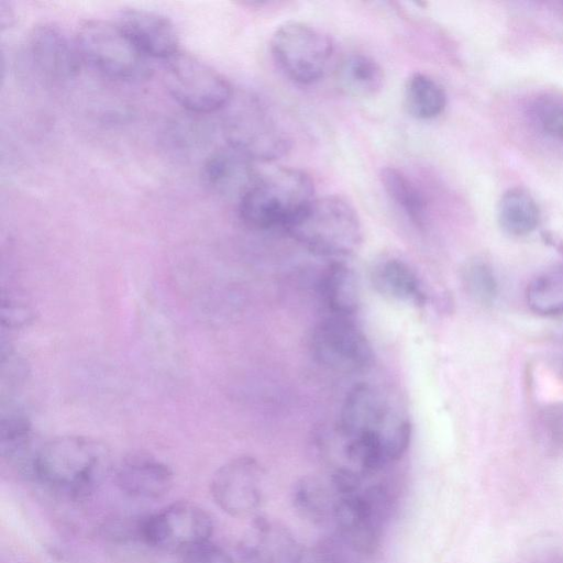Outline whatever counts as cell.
Wrapping results in <instances>:
<instances>
[{
  "label": "cell",
  "mask_w": 563,
  "mask_h": 563,
  "mask_svg": "<svg viewBox=\"0 0 563 563\" xmlns=\"http://www.w3.org/2000/svg\"><path fill=\"white\" fill-rule=\"evenodd\" d=\"M180 559L181 563H234L231 555L210 540L185 551Z\"/></svg>",
  "instance_id": "obj_29"
},
{
  "label": "cell",
  "mask_w": 563,
  "mask_h": 563,
  "mask_svg": "<svg viewBox=\"0 0 563 563\" xmlns=\"http://www.w3.org/2000/svg\"><path fill=\"white\" fill-rule=\"evenodd\" d=\"M340 87L354 97H373L384 85V71L371 56L354 53L346 56L338 68Z\"/></svg>",
  "instance_id": "obj_20"
},
{
  "label": "cell",
  "mask_w": 563,
  "mask_h": 563,
  "mask_svg": "<svg viewBox=\"0 0 563 563\" xmlns=\"http://www.w3.org/2000/svg\"><path fill=\"white\" fill-rule=\"evenodd\" d=\"M163 78L169 95L190 112L220 110L233 97L232 86L221 73L199 57L181 51L165 60Z\"/></svg>",
  "instance_id": "obj_6"
},
{
  "label": "cell",
  "mask_w": 563,
  "mask_h": 563,
  "mask_svg": "<svg viewBox=\"0 0 563 563\" xmlns=\"http://www.w3.org/2000/svg\"><path fill=\"white\" fill-rule=\"evenodd\" d=\"M251 161L230 145L214 151L203 165V179L217 194L236 198L247 190L257 176Z\"/></svg>",
  "instance_id": "obj_17"
},
{
  "label": "cell",
  "mask_w": 563,
  "mask_h": 563,
  "mask_svg": "<svg viewBox=\"0 0 563 563\" xmlns=\"http://www.w3.org/2000/svg\"><path fill=\"white\" fill-rule=\"evenodd\" d=\"M264 471L256 459L236 456L212 475L210 492L214 503L228 515L244 518L253 515L263 500Z\"/></svg>",
  "instance_id": "obj_11"
},
{
  "label": "cell",
  "mask_w": 563,
  "mask_h": 563,
  "mask_svg": "<svg viewBox=\"0 0 563 563\" xmlns=\"http://www.w3.org/2000/svg\"><path fill=\"white\" fill-rule=\"evenodd\" d=\"M333 547L322 544L319 550L313 554V562L311 563H341V559L335 555Z\"/></svg>",
  "instance_id": "obj_32"
},
{
  "label": "cell",
  "mask_w": 563,
  "mask_h": 563,
  "mask_svg": "<svg viewBox=\"0 0 563 563\" xmlns=\"http://www.w3.org/2000/svg\"><path fill=\"white\" fill-rule=\"evenodd\" d=\"M115 483L128 496L153 500L164 497L174 484L172 468L148 453H131L115 471Z\"/></svg>",
  "instance_id": "obj_16"
},
{
  "label": "cell",
  "mask_w": 563,
  "mask_h": 563,
  "mask_svg": "<svg viewBox=\"0 0 563 563\" xmlns=\"http://www.w3.org/2000/svg\"><path fill=\"white\" fill-rule=\"evenodd\" d=\"M391 504L390 492L382 484L336 496L333 521L341 538L357 552H375Z\"/></svg>",
  "instance_id": "obj_7"
},
{
  "label": "cell",
  "mask_w": 563,
  "mask_h": 563,
  "mask_svg": "<svg viewBox=\"0 0 563 563\" xmlns=\"http://www.w3.org/2000/svg\"><path fill=\"white\" fill-rule=\"evenodd\" d=\"M534 437L547 455L558 456L563 453V402L545 406L538 412Z\"/></svg>",
  "instance_id": "obj_27"
},
{
  "label": "cell",
  "mask_w": 563,
  "mask_h": 563,
  "mask_svg": "<svg viewBox=\"0 0 563 563\" xmlns=\"http://www.w3.org/2000/svg\"><path fill=\"white\" fill-rule=\"evenodd\" d=\"M32 318L31 310L18 301L10 299L2 300L1 306V323L2 327L16 329L27 323Z\"/></svg>",
  "instance_id": "obj_31"
},
{
  "label": "cell",
  "mask_w": 563,
  "mask_h": 563,
  "mask_svg": "<svg viewBox=\"0 0 563 563\" xmlns=\"http://www.w3.org/2000/svg\"><path fill=\"white\" fill-rule=\"evenodd\" d=\"M466 292L478 303L492 305L498 295V283L492 268L481 260L467 262L462 268Z\"/></svg>",
  "instance_id": "obj_28"
},
{
  "label": "cell",
  "mask_w": 563,
  "mask_h": 563,
  "mask_svg": "<svg viewBox=\"0 0 563 563\" xmlns=\"http://www.w3.org/2000/svg\"><path fill=\"white\" fill-rule=\"evenodd\" d=\"M106 445L90 437L67 434L49 439L35 451L31 474L70 498L92 494L109 473Z\"/></svg>",
  "instance_id": "obj_1"
},
{
  "label": "cell",
  "mask_w": 563,
  "mask_h": 563,
  "mask_svg": "<svg viewBox=\"0 0 563 563\" xmlns=\"http://www.w3.org/2000/svg\"><path fill=\"white\" fill-rule=\"evenodd\" d=\"M404 101L411 117L430 120L443 112L446 95L434 79L422 73H413L406 81Z\"/></svg>",
  "instance_id": "obj_23"
},
{
  "label": "cell",
  "mask_w": 563,
  "mask_h": 563,
  "mask_svg": "<svg viewBox=\"0 0 563 563\" xmlns=\"http://www.w3.org/2000/svg\"><path fill=\"white\" fill-rule=\"evenodd\" d=\"M316 198L311 177L292 167L258 173L238 200L241 221L253 230L286 229Z\"/></svg>",
  "instance_id": "obj_2"
},
{
  "label": "cell",
  "mask_w": 563,
  "mask_h": 563,
  "mask_svg": "<svg viewBox=\"0 0 563 563\" xmlns=\"http://www.w3.org/2000/svg\"><path fill=\"white\" fill-rule=\"evenodd\" d=\"M32 434V423L23 412H3L0 421L1 457L9 462H23L26 457L32 466L34 455H29Z\"/></svg>",
  "instance_id": "obj_26"
},
{
  "label": "cell",
  "mask_w": 563,
  "mask_h": 563,
  "mask_svg": "<svg viewBox=\"0 0 563 563\" xmlns=\"http://www.w3.org/2000/svg\"><path fill=\"white\" fill-rule=\"evenodd\" d=\"M374 288L383 296L422 306L427 294L416 272L402 260L387 257L375 264L371 273Z\"/></svg>",
  "instance_id": "obj_18"
},
{
  "label": "cell",
  "mask_w": 563,
  "mask_h": 563,
  "mask_svg": "<svg viewBox=\"0 0 563 563\" xmlns=\"http://www.w3.org/2000/svg\"><path fill=\"white\" fill-rule=\"evenodd\" d=\"M212 531L208 512L187 501L170 504L142 518V544L178 554L209 541Z\"/></svg>",
  "instance_id": "obj_9"
},
{
  "label": "cell",
  "mask_w": 563,
  "mask_h": 563,
  "mask_svg": "<svg viewBox=\"0 0 563 563\" xmlns=\"http://www.w3.org/2000/svg\"><path fill=\"white\" fill-rule=\"evenodd\" d=\"M540 125L543 131L556 139L559 141H563V106L552 102L545 101L540 104L538 108L537 114Z\"/></svg>",
  "instance_id": "obj_30"
},
{
  "label": "cell",
  "mask_w": 563,
  "mask_h": 563,
  "mask_svg": "<svg viewBox=\"0 0 563 563\" xmlns=\"http://www.w3.org/2000/svg\"><path fill=\"white\" fill-rule=\"evenodd\" d=\"M310 347L316 361L334 372H361L374 360L367 336L350 317L331 316L320 320L312 330Z\"/></svg>",
  "instance_id": "obj_10"
},
{
  "label": "cell",
  "mask_w": 563,
  "mask_h": 563,
  "mask_svg": "<svg viewBox=\"0 0 563 563\" xmlns=\"http://www.w3.org/2000/svg\"><path fill=\"white\" fill-rule=\"evenodd\" d=\"M319 291L333 316L350 317L360 305V290L355 273L343 262H333L322 272Z\"/></svg>",
  "instance_id": "obj_19"
},
{
  "label": "cell",
  "mask_w": 563,
  "mask_h": 563,
  "mask_svg": "<svg viewBox=\"0 0 563 563\" xmlns=\"http://www.w3.org/2000/svg\"><path fill=\"white\" fill-rule=\"evenodd\" d=\"M26 52L38 75L52 81L76 77L84 60L76 38L71 40L53 23H42L32 29Z\"/></svg>",
  "instance_id": "obj_13"
},
{
  "label": "cell",
  "mask_w": 563,
  "mask_h": 563,
  "mask_svg": "<svg viewBox=\"0 0 563 563\" xmlns=\"http://www.w3.org/2000/svg\"><path fill=\"white\" fill-rule=\"evenodd\" d=\"M382 185L407 218L419 228H423L427 219V202L418 187L401 170L386 167L380 173Z\"/></svg>",
  "instance_id": "obj_24"
},
{
  "label": "cell",
  "mask_w": 563,
  "mask_h": 563,
  "mask_svg": "<svg viewBox=\"0 0 563 563\" xmlns=\"http://www.w3.org/2000/svg\"><path fill=\"white\" fill-rule=\"evenodd\" d=\"M408 421L395 412L373 386L360 383L346 393L336 428L341 438H350L366 431L382 432L386 437L387 448L389 441Z\"/></svg>",
  "instance_id": "obj_12"
},
{
  "label": "cell",
  "mask_w": 563,
  "mask_h": 563,
  "mask_svg": "<svg viewBox=\"0 0 563 563\" xmlns=\"http://www.w3.org/2000/svg\"><path fill=\"white\" fill-rule=\"evenodd\" d=\"M271 54L280 71L299 85H311L327 71L333 44L327 33L303 21H287L273 33Z\"/></svg>",
  "instance_id": "obj_4"
},
{
  "label": "cell",
  "mask_w": 563,
  "mask_h": 563,
  "mask_svg": "<svg viewBox=\"0 0 563 563\" xmlns=\"http://www.w3.org/2000/svg\"><path fill=\"white\" fill-rule=\"evenodd\" d=\"M82 59L98 71L118 80H140L152 70L146 58L117 22L87 20L77 31Z\"/></svg>",
  "instance_id": "obj_5"
},
{
  "label": "cell",
  "mask_w": 563,
  "mask_h": 563,
  "mask_svg": "<svg viewBox=\"0 0 563 563\" xmlns=\"http://www.w3.org/2000/svg\"><path fill=\"white\" fill-rule=\"evenodd\" d=\"M243 563H303L305 554L291 531L283 523L257 518L240 544Z\"/></svg>",
  "instance_id": "obj_15"
},
{
  "label": "cell",
  "mask_w": 563,
  "mask_h": 563,
  "mask_svg": "<svg viewBox=\"0 0 563 563\" xmlns=\"http://www.w3.org/2000/svg\"><path fill=\"white\" fill-rule=\"evenodd\" d=\"M528 307L540 316L563 313V265L551 267L528 284L526 289Z\"/></svg>",
  "instance_id": "obj_25"
},
{
  "label": "cell",
  "mask_w": 563,
  "mask_h": 563,
  "mask_svg": "<svg viewBox=\"0 0 563 563\" xmlns=\"http://www.w3.org/2000/svg\"><path fill=\"white\" fill-rule=\"evenodd\" d=\"M336 497L317 477L305 476L292 486L291 503L296 512L306 521L323 525L333 520Z\"/></svg>",
  "instance_id": "obj_22"
},
{
  "label": "cell",
  "mask_w": 563,
  "mask_h": 563,
  "mask_svg": "<svg viewBox=\"0 0 563 563\" xmlns=\"http://www.w3.org/2000/svg\"><path fill=\"white\" fill-rule=\"evenodd\" d=\"M498 221L501 229L512 236L532 233L540 222V210L532 196L522 188L504 192L498 202Z\"/></svg>",
  "instance_id": "obj_21"
},
{
  "label": "cell",
  "mask_w": 563,
  "mask_h": 563,
  "mask_svg": "<svg viewBox=\"0 0 563 563\" xmlns=\"http://www.w3.org/2000/svg\"><path fill=\"white\" fill-rule=\"evenodd\" d=\"M117 23L146 58L167 60L180 51L174 24L159 13L132 8L121 11Z\"/></svg>",
  "instance_id": "obj_14"
},
{
  "label": "cell",
  "mask_w": 563,
  "mask_h": 563,
  "mask_svg": "<svg viewBox=\"0 0 563 563\" xmlns=\"http://www.w3.org/2000/svg\"><path fill=\"white\" fill-rule=\"evenodd\" d=\"M308 251L327 257H346L363 241V228L355 208L343 197H316L285 229Z\"/></svg>",
  "instance_id": "obj_3"
},
{
  "label": "cell",
  "mask_w": 563,
  "mask_h": 563,
  "mask_svg": "<svg viewBox=\"0 0 563 563\" xmlns=\"http://www.w3.org/2000/svg\"><path fill=\"white\" fill-rule=\"evenodd\" d=\"M224 136L228 145L253 162L276 159L290 147L286 133L254 99L232 107L224 119Z\"/></svg>",
  "instance_id": "obj_8"
}]
</instances>
